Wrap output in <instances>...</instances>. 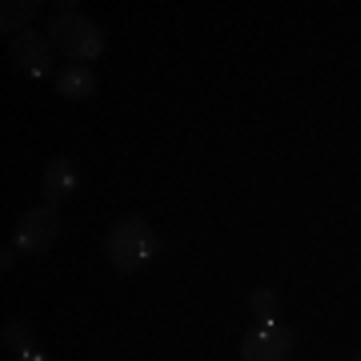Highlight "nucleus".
<instances>
[{"mask_svg": "<svg viewBox=\"0 0 361 361\" xmlns=\"http://www.w3.org/2000/svg\"><path fill=\"white\" fill-rule=\"evenodd\" d=\"M52 44H49V37H40V32H20V37H13L8 40V56H13V65L20 68V73H28V77H49L52 73Z\"/></svg>", "mask_w": 361, "mask_h": 361, "instance_id": "nucleus-5", "label": "nucleus"}, {"mask_svg": "<svg viewBox=\"0 0 361 361\" xmlns=\"http://www.w3.org/2000/svg\"><path fill=\"white\" fill-rule=\"evenodd\" d=\"M0 341H4V349H8V357H16V361L32 353V329H28V322H4Z\"/></svg>", "mask_w": 361, "mask_h": 361, "instance_id": "nucleus-9", "label": "nucleus"}, {"mask_svg": "<svg viewBox=\"0 0 361 361\" xmlns=\"http://www.w3.org/2000/svg\"><path fill=\"white\" fill-rule=\"evenodd\" d=\"M357 361H361V357H357Z\"/></svg>", "mask_w": 361, "mask_h": 361, "instance_id": "nucleus-13", "label": "nucleus"}, {"mask_svg": "<svg viewBox=\"0 0 361 361\" xmlns=\"http://www.w3.org/2000/svg\"><path fill=\"white\" fill-rule=\"evenodd\" d=\"M20 361H52V357H44L40 349H32V353H28V357H20Z\"/></svg>", "mask_w": 361, "mask_h": 361, "instance_id": "nucleus-12", "label": "nucleus"}, {"mask_svg": "<svg viewBox=\"0 0 361 361\" xmlns=\"http://www.w3.org/2000/svg\"><path fill=\"white\" fill-rule=\"evenodd\" d=\"M40 193L49 201L52 209L68 201V197L77 193V165L68 161V157H52L49 165H44V177H40Z\"/></svg>", "mask_w": 361, "mask_h": 361, "instance_id": "nucleus-6", "label": "nucleus"}, {"mask_svg": "<svg viewBox=\"0 0 361 361\" xmlns=\"http://www.w3.org/2000/svg\"><path fill=\"white\" fill-rule=\"evenodd\" d=\"M293 334L277 322H257L241 341V361H289Z\"/></svg>", "mask_w": 361, "mask_h": 361, "instance_id": "nucleus-4", "label": "nucleus"}, {"mask_svg": "<svg viewBox=\"0 0 361 361\" xmlns=\"http://www.w3.org/2000/svg\"><path fill=\"white\" fill-rule=\"evenodd\" d=\"M44 37H49V44L56 52H65L68 65H92L104 52L101 28L80 13H56L49 20V32H44Z\"/></svg>", "mask_w": 361, "mask_h": 361, "instance_id": "nucleus-2", "label": "nucleus"}, {"mask_svg": "<svg viewBox=\"0 0 361 361\" xmlns=\"http://www.w3.org/2000/svg\"><path fill=\"white\" fill-rule=\"evenodd\" d=\"M157 253V233L145 217H125L116 221L104 237V257L116 273H137L145 269Z\"/></svg>", "mask_w": 361, "mask_h": 361, "instance_id": "nucleus-1", "label": "nucleus"}, {"mask_svg": "<svg viewBox=\"0 0 361 361\" xmlns=\"http://www.w3.org/2000/svg\"><path fill=\"white\" fill-rule=\"evenodd\" d=\"M37 8H40L37 0H4V4H0V32H4V37H20V32H28Z\"/></svg>", "mask_w": 361, "mask_h": 361, "instance_id": "nucleus-8", "label": "nucleus"}, {"mask_svg": "<svg viewBox=\"0 0 361 361\" xmlns=\"http://www.w3.org/2000/svg\"><path fill=\"white\" fill-rule=\"evenodd\" d=\"M16 253H20V249H8V245H4V253H0V269H4V273L16 265Z\"/></svg>", "mask_w": 361, "mask_h": 361, "instance_id": "nucleus-11", "label": "nucleus"}, {"mask_svg": "<svg viewBox=\"0 0 361 361\" xmlns=\"http://www.w3.org/2000/svg\"><path fill=\"white\" fill-rule=\"evenodd\" d=\"M56 233H61V217H56V209H52V205H37V209H28L25 217L16 221L13 245L20 249V253H44V249H52Z\"/></svg>", "mask_w": 361, "mask_h": 361, "instance_id": "nucleus-3", "label": "nucleus"}, {"mask_svg": "<svg viewBox=\"0 0 361 361\" xmlns=\"http://www.w3.org/2000/svg\"><path fill=\"white\" fill-rule=\"evenodd\" d=\"M56 92L68 97V101H89L97 92V73L89 65H65L56 73Z\"/></svg>", "mask_w": 361, "mask_h": 361, "instance_id": "nucleus-7", "label": "nucleus"}, {"mask_svg": "<svg viewBox=\"0 0 361 361\" xmlns=\"http://www.w3.org/2000/svg\"><path fill=\"white\" fill-rule=\"evenodd\" d=\"M249 305L257 313V322H273V310H277V293L273 289H257V293L249 297Z\"/></svg>", "mask_w": 361, "mask_h": 361, "instance_id": "nucleus-10", "label": "nucleus"}]
</instances>
